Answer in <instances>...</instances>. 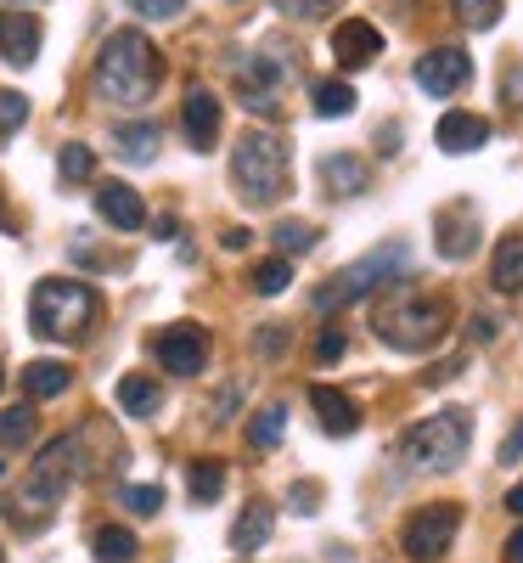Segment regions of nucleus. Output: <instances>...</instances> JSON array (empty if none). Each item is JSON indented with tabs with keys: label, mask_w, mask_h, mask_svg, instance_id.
<instances>
[{
	"label": "nucleus",
	"mask_w": 523,
	"mask_h": 563,
	"mask_svg": "<svg viewBox=\"0 0 523 563\" xmlns=\"http://www.w3.org/2000/svg\"><path fill=\"white\" fill-rule=\"evenodd\" d=\"M164 79V57L158 45L141 34V29H113L97 52V68H90V85H97V97L113 102V108H141L153 102V90Z\"/></svg>",
	"instance_id": "nucleus-1"
},
{
	"label": "nucleus",
	"mask_w": 523,
	"mask_h": 563,
	"mask_svg": "<svg viewBox=\"0 0 523 563\" xmlns=\"http://www.w3.org/2000/svg\"><path fill=\"white\" fill-rule=\"evenodd\" d=\"M371 333L400 355H422L450 333V305L439 294H422V288H411V282H400L389 299H377Z\"/></svg>",
	"instance_id": "nucleus-2"
},
{
	"label": "nucleus",
	"mask_w": 523,
	"mask_h": 563,
	"mask_svg": "<svg viewBox=\"0 0 523 563\" xmlns=\"http://www.w3.org/2000/svg\"><path fill=\"white\" fill-rule=\"evenodd\" d=\"M97 310H102V299H97L90 282L45 276L34 288V299H29V327L40 339H52V344H74V339H85L90 327H97Z\"/></svg>",
	"instance_id": "nucleus-3"
},
{
	"label": "nucleus",
	"mask_w": 523,
	"mask_h": 563,
	"mask_svg": "<svg viewBox=\"0 0 523 563\" xmlns=\"http://www.w3.org/2000/svg\"><path fill=\"white\" fill-rule=\"evenodd\" d=\"M231 180L248 209H276L288 198V147L270 130H248L231 147Z\"/></svg>",
	"instance_id": "nucleus-4"
},
{
	"label": "nucleus",
	"mask_w": 523,
	"mask_h": 563,
	"mask_svg": "<svg viewBox=\"0 0 523 563\" xmlns=\"http://www.w3.org/2000/svg\"><path fill=\"white\" fill-rule=\"evenodd\" d=\"M467 440H472L467 411L445 406V411L411 422V429L400 434V462L416 467V474H450V467H461V456H467Z\"/></svg>",
	"instance_id": "nucleus-5"
},
{
	"label": "nucleus",
	"mask_w": 523,
	"mask_h": 563,
	"mask_svg": "<svg viewBox=\"0 0 523 563\" xmlns=\"http://www.w3.org/2000/svg\"><path fill=\"white\" fill-rule=\"evenodd\" d=\"M405 271H411V249H405V243H383V249H371L366 260L344 265L338 276L326 282V288H315L310 305H315V310H349V305H360L366 294H377L383 282H394V276H405Z\"/></svg>",
	"instance_id": "nucleus-6"
},
{
	"label": "nucleus",
	"mask_w": 523,
	"mask_h": 563,
	"mask_svg": "<svg viewBox=\"0 0 523 563\" xmlns=\"http://www.w3.org/2000/svg\"><path fill=\"white\" fill-rule=\"evenodd\" d=\"M456 530H461V507H456V501H434V507L411 512L400 547H405V558H416V563H434V558L450 552Z\"/></svg>",
	"instance_id": "nucleus-7"
},
{
	"label": "nucleus",
	"mask_w": 523,
	"mask_h": 563,
	"mask_svg": "<svg viewBox=\"0 0 523 563\" xmlns=\"http://www.w3.org/2000/svg\"><path fill=\"white\" fill-rule=\"evenodd\" d=\"M281 79H288V63H276V57H243V63H236V97H243L248 113L276 119V108H281Z\"/></svg>",
	"instance_id": "nucleus-8"
},
{
	"label": "nucleus",
	"mask_w": 523,
	"mask_h": 563,
	"mask_svg": "<svg viewBox=\"0 0 523 563\" xmlns=\"http://www.w3.org/2000/svg\"><path fill=\"white\" fill-rule=\"evenodd\" d=\"M153 350H158V366L175 372V378H198V372L209 366V333H203L198 321H175V327H164Z\"/></svg>",
	"instance_id": "nucleus-9"
},
{
	"label": "nucleus",
	"mask_w": 523,
	"mask_h": 563,
	"mask_svg": "<svg viewBox=\"0 0 523 563\" xmlns=\"http://www.w3.org/2000/svg\"><path fill=\"white\" fill-rule=\"evenodd\" d=\"M57 507H63V496L52 490V485H40L34 474L7 496V501H0V512H7V525L18 530V536H40L45 525H52L57 519Z\"/></svg>",
	"instance_id": "nucleus-10"
},
{
	"label": "nucleus",
	"mask_w": 523,
	"mask_h": 563,
	"mask_svg": "<svg viewBox=\"0 0 523 563\" xmlns=\"http://www.w3.org/2000/svg\"><path fill=\"white\" fill-rule=\"evenodd\" d=\"M472 79V63L461 45H434L427 57H416V90L422 97H456V90Z\"/></svg>",
	"instance_id": "nucleus-11"
},
{
	"label": "nucleus",
	"mask_w": 523,
	"mask_h": 563,
	"mask_svg": "<svg viewBox=\"0 0 523 563\" xmlns=\"http://www.w3.org/2000/svg\"><path fill=\"white\" fill-rule=\"evenodd\" d=\"M434 249L445 260H467L472 249H479V209L472 203H450L434 214Z\"/></svg>",
	"instance_id": "nucleus-12"
},
{
	"label": "nucleus",
	"mask_w": 523,
	"mask_h": 563,
	"mask_svg": "<svg viewBox=\"0 0 523 563\" xmlns=\"http://www.w3.org/2000/svg\"><path fill=\"white\" fill-rule=\"evenodd\" d=\"M377 52H383V34H377V23L344 18L338 29H332V57H338V68H366V63H377Z\"/></svg>",
	"instance_id": "nucleus-13"
},
{
	"label": "nucleus",
	"mask_w": 523,
	"mask_h": 563,
	"mask_svg": "<svg viewBox=\"0 0 523 563\" xmlns=\"http://www.w3.org/2000/svg\"><path fill=\"white\" fill-rule=\"evenodd\" d=\"M0 57L12 68H29L40 57V18L34 12H18V7L0 12Z\"/></svg>",
	"instance_id": "nucleus-14"
},
{
	"label": "nucleus",
	"mask_w": 523,
	"mask_h": 563,
	"mask_svg": "<svg viewBox=\"0 0 523 563\" xmlns=\"http://www.w3.org/2000/svg\"><path fill=\"white\" fill-rule=\"evenodd\" d=\"M180 130H186V141H192L198 153H209L214 147V135H220V97L214 90H186V102H180Z\"/></svg>",
	"instance_id": "nucleus-15"
},
{
	"label": "nucleus",
	"mask_w": 523,
	"mask_h": 563,
	"mask_svg": "<svg viewBox=\"0 0 523 563\" xmlns=\"http://www.w3.org/2000/svg\"><path fill=\"white\" fill-rule=\"evenodd\" d=\"M97 214L113 231H141V225H147V203H141V192L124 186V180H102L97 186Z\"/></svg>",
	"instance_id": "nucleus-16"
},
{
	"label": "nucleus",
	"mask_w": 523,
	"mask_h": 563,
	"mask_svg": "<svg viewBox=\"0 0 523 563\" xmlns=\"http://www.w3.org/2000/svg\"><path fill=\"white\" fill-rule=\"evenodd\" d=\"M434 141H439V147H445L450 158H461V153H479L485 141H490V119H479V113H467V108H450V113L439 119Z\"/></svg>",
	"instance_id": "nucleus-17"
},
{
	"label": "nucleus",
	"mask_w": 523,
	"mask_h": 563,
	"mask_svg": "<svg viewBox=\"0 0 523 563\" xmlns=\"http://www.w3.org/2000/svg\"><path fill=\"white\" fill-rule=\"evenodd\" d=\"M310 411L321 417V434H332V440H349L360 429V406L349 395H338V389H326V384L310 389Z\"/></svg>",
	"instance_id": "nucleus-18"
},
{
	"label": "nucleus",
	"mask_w": 523,
	"mask_h": 563,
	"mask_svg": "<svg viewBox=\"0 0 523 563\" xmlns=\"http://www.w3.org/2000/svg\"><path fill=\"white\" fill-rule=\"evenodd\" d=\"M321 186H326V198H360L371 186V164L355 158V153H326L321 158Z\"/></svg>",
	"instance_id": "nucleus-19"
},
{
	"label": "nucleus",
	"mask_w": 523,
	"mask_h": 563,
	"mask_svg": "<svg viewBox=\"0 0 523 563\" xmlns=\"http://www.w3.org/2000/svg\"><path fill=\"white\" fill-rule=\"evenodd\" d=\"M158 141H164V130L153 119H135V124H119L113 130V153L124 164H153L158 158Z\"/></svg>",
	"instance_id": "nucleus-20"
},
{
	"label": "nucleus",
	"mask_w": 523,
	"mask_h": 563,
	"mask_svg": "<svg viewBox=\"0 0 523 563\" xmlns=\"http://www.w3.org/2000/svg\"><path fill=\"white\" fill-rule=\"evenodd\" d=\"M270 530H276V512H270L265 501H248V507H243V519L231 525V552L254 558V552L270 541Z\"/></svg>",
	"instance_id": "nucleus-21"
},
{
	"label": "nucleus",
	"mask_w": 523,
	"mask_h": 563,
	"mask_svg": "<svg viewBox=\"0 0 523 563\" xmlns=\"http://www.w3.org/2000/svg\"><path fill=\"white\" fill-rule=\"evenodd\" d=\"M490 282H496V294H523V231H512V238L496 243Z\"/></svg>",
	"instance_id": "nucleus-22"
},
{
	"label": "nucleus",
	"mask_w": 523,
	"mask_h": 563,
	"mask_svg": "<svg viewBox=\"0 0 523 563\" xmlns=\"http://www.w3.org/2000/svg\"><path fill=\"white\" fill-rule=\"evenodd\" d=\"M68 384H74V372L63 361H29L23 366V395L29 400H57Z\"/></svg>",
	"instance_id": "nucleus-23"
},
{
	"label": "nucleus",
	"mask_w": 523,
	"mask_h": 563,
	"mask_svg": "<svg viewBox=\"0 0 523 563\" xmlns=\"http://www.w3.org/2000/svg\"><path fill=\"white\" fill-rule=\"evenodd\" d=\"M164 406V389L147 378V372H130V378H119V411L124 417H158Z\"/></svg>",
	"instance_id": "nucleus-24"
},
{
	"label": "nucleus",
	"mask_w": 523,
	"mask_h": 563,
	"mask_svg": "<svg viewBox=\"0 0 523 563\" xmlns=\"http://www.w3.org/2000/svg\"><path fill=\"white\" fill-rule=\"evenodd\" d=\"M186 490H192V501H198V507L220 501V496H225V462H214V456L192 462V474H186Z\"/></svg>",
	"instance_id": "nucleus-25"
},
{
	"label": "nucleus",
	"mask_w": 523,
	"mask_h": 563,
	"mask_svg": "<svg viewBox=\"0 0 523 563\" xmlns=\"http://www.w3.org/2000/svg\"><path fill=\"white\" fill-rule=\"evenodd\" d=\"M90 552H97V563H135V536L124 525H102L97 536H90Z\"/></svg>",
	"instance_id": "nucleus-26"
},
{
	"label": "nucleus",
	"mask_w": 523,
	"mask_h": 563,
	"mask_svg": "<svg viewBox=\"0 0 523 563\" xmlns=\"http://www.w3.org/2000/svg\"><path fill=\"white\" fill-rule=\"evenodd\" d=\"M34 429H40L34 406H7L0 411V451H23L34 440Z\"/></svg>",
	"instance_id": "nucleus-27"
},
{
	"label": "nucleus",
	"mask_w": 523,
	"mask_h": 563,
	"mask_svg": "<svg viewBox=\"0 0 523 563\" xmlns=\"http://www.w3.org/2000/svg\"><path fill=\"white\" fill-rule=\"evenodd\" d=\"M310 97H315V113L321 119H349L355 113V85H344V79H321Z\"/></svg>",
	"instance_id": "nucleus-28"
},
{
	"label": "nucleus",
	"mask_w": 523,
	"mask_h": 563,
	"mask_svg": "<svg viewBox=\"0 0 523 563\" xmlns=\"http://www.w3.org/2000/svg\"><path fill=\"white\" fill-rule=\"evenodd\" d=\"M281 429H288V406H265V411H254V422H248V445H254V451H276V445H281Z\"/></svg>",
	"instance_id": "nucleus-29"
},
{
	"label": "nucleus",
	"mask_w": 523,
	"mask_h": 563,
	"mask_svg": "<svg viewBox=\"0 0 523 563\" xmlns=\"http://www.w3.org/2000/svg\"><path fill=\"white\" fill-rule=\"evenodd\" d=\"M248 282H254V294L276 299V294L288 288V282H293V265H288V254H276V260H259V265L248 271Z\"/></svg>",
	"instance_id": "nucleus-30"
},
{
	"label": "nucleus",
	"mask_w": 523,
	"mask_h": 563,
	"mask_svg": "<svg viewBox=\"0 0 523 563\" xmlns=\"http://www.w3.org/2000/svg\"><path fill=\"white\" fill-rule=\"evenodd\" d=\"M57 175L68 180V186H79V180H90L97 175V153L85 147V141H68V147L57 153Z\"/></svg>",
	"instance_id": "nucleus-31"
},
{
	"label": "nucleus",
	"mask_w": 523,
	"mask_h": 563,
	"mask_svg": "<svg viewBox=\"0 0 523 563\" xmlns=\"http://www.w3.org/2000/svg\"><path fill=\"white\" fill-rule=\"evenodd\" d=\"M276 249L281 254H310L315 249V225L310 220H281L276 225Z\"/></svg>",
	"instance_id": "nucleus-32"
},
{
	"label": "nucleus",
	"mask_w": 523,
	"mask_h": 563,
	"mask_svg": "<svg viewBox=\"0 0 523 563\" xmlns=\"http://www.w3.org/2000/svg\"><path fill=\"white\" fill-rule=\"evenodd\" d=\"M119 501L135 512V519H153V512H164V490H158V485H124Z\"/></svg>",
	"instance_id": "nucleus-33"
},
{
	"label": "nucleus",
	"mask_w": 523,
	"mask_h": 563,
	"mask_svg": "<svg viewBox=\"0 0 523 563\" xmlns=\"http://www.w3.org/2000/svg\"><path fill=\"white\" fill-rule=\"evenodd\" d=\"M456 18L467 29H496L501 23V0H456Z\"/></svg>",
	"instance_id": "nucleus-34"
},
{
	"label": "nucleus",
	"mask_w": 523,
	"mask_h": 563,
	"mask_svg": "<svg viewBox=\"0 0 523 563\" xmlns=\"http://www.w3.org/2000/svg\"><path fill=\"white\" fill-rule=\"evenodd\" d=\"M29 124V97L23 90H0V135H18Z\"/></svg>",
	"instance_id": "nucleus-35"
},
{
	"label": "nucleus",
	"mask_w": 523,
	"mask_h": 563,
	"mask_svg": "<svg viewBox=\"0 0 523 563\" xmlns=\"http://www.w3.org/2000/svg\"><path fill=\"white\" fill-rule=\"evenodd\" d=\"M338 0H276V12L281 18H299V23H321Z\"/></svg>",
	"instance_id": "nucleus-36"
},
{
	"label": "nucleus",
	"mask_w": 523,
	"mask_h": 563,
	"mask_svg": "<svg viewBox=\"0 0 523 563\" xmlns=\"http://www.w3.org/2000/svg\"><path fill=\"white\" fill-rule=\"evenodd\" d=\"M124 7H130L135 18H147V23H169V18L186 12V0H124Z\"/></svg>",
	"instance_id": "nucleus-37"
},
{
	"label": "nucleus",
	"mask_w": 523,
	"mask_h": 563,
	"mask_svg": "<svg viewBox=\"0 0 523 563\" xmlns=\"http://www.w3.org/2000/svg\"><path fill=\"white\" fill-rule=\"evenodd\" d=\"M254 350H259L265 361H276L281 350H288V327H281V321H265V327H259V339H254Z\"/></svg>",
	"instance_id": "nucleus-38"
},
{
	"label": "nucleus",
	"mask_w": 523,
	"mask_h": 563,
	"mask_svg": "<svg viewBox=\"0 0 523 563\" xmlns=\"http://www.w3.org/2000/svg\"><path fill=\"white\" fill-rule=\"evenodd\" d=\"M344 327H321V339H315V361H338L344 355Z\"/></svg>",
	"instance_id": "nucleus-39"
},
{
	"label": "nucleus",
	"mask_w": 523,
	"mask_h": 563,
	"mask_svg": "<svg viewBox=\"0 0 523 563\" xmlns=\"http://www.w3.org/2000/svg\"><path fill=\"white\" fill-rule=\"evenodd\" d=\"M467 333H472V344H496L501 321H496V316H472V321H467Z\"/></svg>",
	"instance_id": "nucleus-40"
},
{
	"label": "nucleus",
	"mask_w": 523,
	"mask_h": 563,
	"mask_svg": "<svg viewBox=\"0 0 523 563\" xmlns=\"http://www.w3.org/2000/svg\"><path fill=\"white\" fill-rule=\"evenodd\" d=\"M315 501H321V485H310V479L293 485V507H299V512H315Z\"/></svg>",
	"instance_id": "nucleus-41"
},
{
	"label": "nucleus",
	"mask_w": 523,
	"mask_h": 563,
	"mask_svg": "<svg viewBox=\"0 0 523 563\" xmlns=\"http://www.w3.org/2000/svg\"><path fill=\"white\" fill-rule=\"evenodd\" d=\"M501 462H523V429H512V434L501 440Z\"/></svg>",
	"instance_id": "nucleus-42"
},
{
	"label": "nucleus",
	"mask_w": 523,
	"mask_h": 563,
	"mask_svg": "<svg viewBox=\"0 0 523 563\" xmlns=\"http://www.w3.org/2000/svg\"><path fill=\"white\" fill-rule=\"evenodd\" d=\"M507 102L523 108V68H507Z\"/></svg>",
	"instance_id": "nucleus-43"
},
{
	"label": "nucleus",
	"mask_w": 523,
	"mask_h": 563,
	"mask_svg": "<svg viewBox=\"0 0 523 563\" xmlns=\"http://www.w3.org/2000/svg\"><path fill=\"white\" fill-rule=\"evenodd\" d=\"M507 563H523V530L507 536Z\"/></svg>",
	"instance_id": "nucleus-44"
},
{
	"label": "nucleus",
	"mask_w": 523,
	"mask_h": 563,
	"mask_svg": "<svg viewBox=\"0 0 523 563\" xmlns=\"http://www.w3.org/2000/svg\"><path fill=\"white\" fill-rule=\"evenodd\" d=\"M507 507H512V512H518V519H523V479H518V485L507 490Z\"/></svg>",
	"instance_id": "nucleus-45"
},
{
	"label": "nucleus",
	"mask_w": 523,
	"mask_h": 563,
	"mask_svg": "<svg viewBox=\"0 0 523 563\" xmlns=\"http://www.w3.org/2000/svg\"><path fill=\"white\" fill-rule=\"evenodd\" d=\"M0 384H7V372H0Z\"/></svg>",
	"instance_id": "nucleus-46"
}]
</instances>
